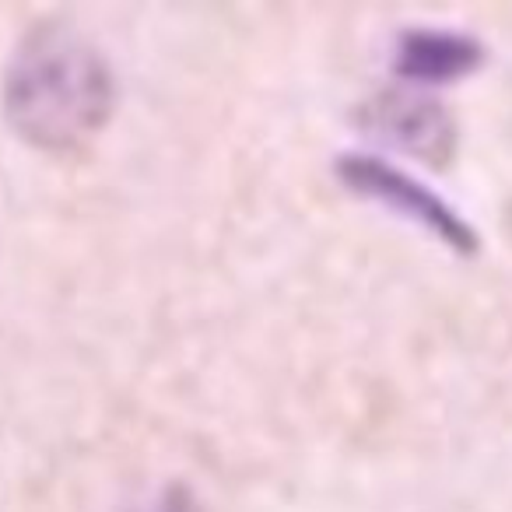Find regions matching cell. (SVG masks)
<instances>
[{
	"mask_svg": "<svg viewBox=\"0 0 512 512\" xmlns=\"http://www.w3.org/2000/svg\"><path fill=\"white\" fill-rule=\"evenodd\" d=\"M334 172L355 197L372 200V204L386 207L397 218L418 225L421 232L435 235L446 249L453 253H477V232L449 200H442L432 186H425L418 176H411L400 165L386 162L376 155H362L351 151L334 162Z\"/></svg>",
	"mask_w": 512,
	"mask_h": 512,
	"instance_id": "cell-2",
	"label": "cell"
},
{
	"mask_svg": "<svg viewBox=\"0 0 512 512\" xmlns=\"http://www.w3.org/2000/svg\"><path fill=\"white\" fill-rule=\"evenodd\" d=\"M484 64V46L467 32L411 29L397 39L393 71L411 85H449Z\"/></svg>",
	"mask_w": 512,
	"mask_h": 512,
	"instance_id": "cell-4",
	"label": "cell"
},
{
	"mask_svg": "<svg viewBox=\"0 0 512 512\" xmlns=\"http://www.w3.org/2000/svg\"><path fill=\"white\" fill-rule=\"evenodd\" d=\"M148 512H200V505L186 488H169Z\"/></svg>",
	"mask_w": 512,
	"mask_h": 512,
	"instance_id": "cell-5",
	"label": "cell"
},
{
	"mask_svg": "<svg viewBox=\"0 0 512 512\" xmlns=\"http://www.w3.org/2000/svg\"><path fill=\"white\" fill-rule=\"evenodd\" d=\"M116 81L109 60L81 29L39 22L4 71V113L22 141L43 151H78L109 123Z\"/></svg>",
	"mask_w": 512,
	"mask_h": 512,
	"instance_id": "cell-1",
	"label": "cell"
},
{
	"mask_svg": "<svg viewBox=\"0 0 512 512\" xmlns=\"http://www.w3.org/2000/svg\"><path fill=\"white\" fill-rule=\"evenodd\" d=\"M365 127L393 148L425 162H449L456 151V123L446 106L418 92H383L365 106Z\"/></svg>",
	"mask_w": 512,
	"mask_h": 512,
	"instance_id": "cell-3",
	"label": "cell"
}]
</instances>
